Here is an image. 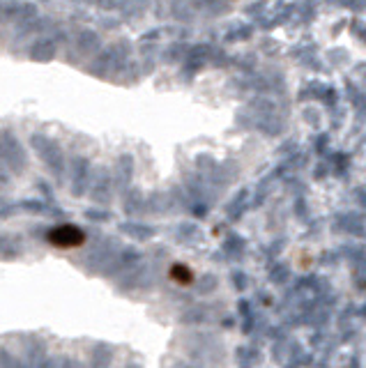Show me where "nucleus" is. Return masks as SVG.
<instances>
[{
  "label": "nucleus",
  "instance_id": "2",
  "mask_svg": "<svg viewBox=\"0 0 366 368\" xmlns=\"http://www.w3.org/2000/svg\"><path fill=\"white\" fill-rule=\"evenodd\" d=\"M168 276H171V281L178 285H189L193 281V272L186 265H182V262H175V265H171V269H168Z\"/></svg>",
  "mask_w": 366,
  "mask_h": 368
},
{
  "label": "nucleus",
  "instance_id": "1",
  "mask_svg": "<svg viewBox=\"0 0 366 368\" xmlns=\"http://www.w3.org/2000/svg\"><path fill=\"white\" fill-rule=\"evenodd\" d=\"M46 239L51 246H55V249L72 251V249H78V246L85 244V232L78 226H74V223H60V226L51 228V230L46 232Z\"/></svg>",
  "mask_w": 366,
  "mask_h": 368
}]
</instances>
